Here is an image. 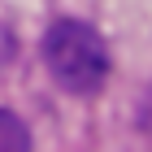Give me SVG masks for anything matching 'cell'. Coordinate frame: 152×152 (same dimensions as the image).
Returning <instances> with one entry per match:
<instances>
[{
    "label": "cell",
    "mask_w": 152,
    "mask_h": 152,
    "mask_svg": "<svg viewBox=\"0 0 152 152\" xmlns=\"http://www.w3.org/2000/svg\"><path fill=\"white\" fill-rule=\"evenodd\" d=\"M44 65L57 78V87L74 96H91L109 78V44L100 39L96 26L78 18H61L44 35Z\"/></svg>",
    "instance_id": "cell-1"
},
{
    "label": "cell",
    "mask_w": 152,
    "mask_h": 152,
    "mask_svg": "<svg viewBox=\"0 0 152 152\" xmlns=\"http://www.w3.org/2000/svg\"><path fill=\"white\" fill-rule=\"evenodd\" d=\"M0 152H31V130L9 109H0Z\"/></svg>",
    "instance_id": "cell-2"
},
{
    "label": "cell",
    "mask_w": 152,
    "mask_h": 152,
    "mask_svg": "<svg viewBox=\"0 0 152 152\" xmlns=\"http://www.w3.org/2000/svg\"><path fill=\"white\" fill-rule=\"evenodd\" d=\"M13 57H18V39H13V31L4 22H0V74L13 65Z\"/></svg>",
    "instance_id": "cell-3"
}]
</instances>
